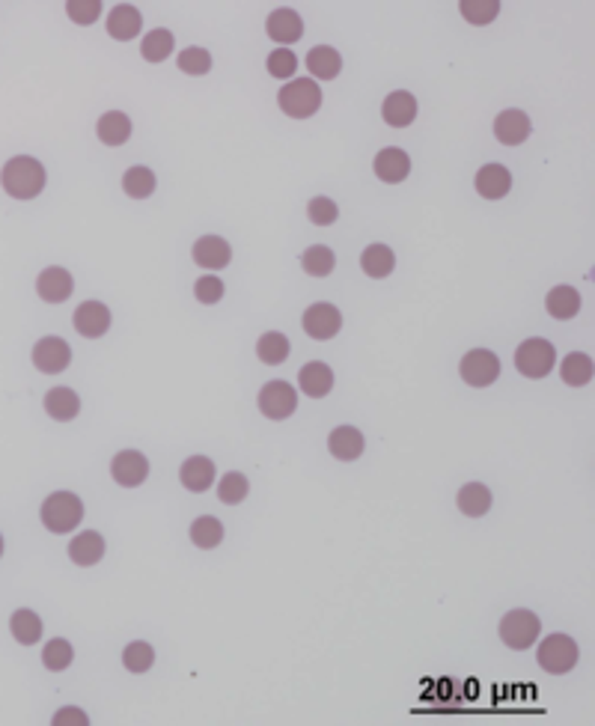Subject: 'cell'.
<instances>
[{"instance_id":"1","label":"cell","mask_w":595,"mask_h":726,"mask_svg":"<svg viewBox=\"0 0 595 726\" xmlns=\"http://www.w3.org/2000/svg\"><path fill=\"white\" fill-rule=\"evenodd\" d=\"M0 182H4V191L15 200H33L45 188V167L30 155H15L6 161Z\"/></svg>"},{"instance_id":"2","label":"cell","mask_w":595,"mask_h":726,"mask_svg":"<svg viewBox=\"0 0 595 726\" xmlns=\"http://www.w3.org/2000/svg\"><path fill=\"white\" fill-rule=\"evenodd\" d=\"M277 102H280V111L286 116L307 119L322 107V89L316 81H310V78H295V81H289L280 89Z\"/></svg>"},{"instance_id":"3","label":"cell","mask_w":595,"mask_h":726,"mask_svg":"<svg viewBox=\"0 0 595 726\" xmlns=\"http://www.w3.org/2000/svg\"><path fill=\"white\" fill-rule=\"evenodd\" d=\"M84 519V503L81 497L72 492H54L42 503V524L51 533H72Z\"/></svg>"},{"instance_id":"4","label":"cell","mask_w":595,"mask_h":726,"mask_svg":"<svg viewBox=\"0 0 595 726\" xmlns=\"http://www.w3.org/2000/svg\"><path fill=\"white\" fill-rule=\"evenodd\" d=\"M542 622L533 611H509L500 620V640L509 646V649H530V646L539 640Z\"/></svg>"},{"instance_id":"5","label":"cell","mask_w":595,"mask_h":726,"mask_svg":"<svg viewBox=\"0 0 595 726\" xmlns=\"http://www.w3.org/2000/svg\"><path fill=\"white\" fill-rule=\"evenodd\" d=\"M536 658H539V667L545 673L563 675L578 664V643H574L569 634H551V638H545L539 643Z\"/></svg>"},{"instance_id":"6","label":"cell","mask_w":595,"mask_h":726,"mask_svg":"<svg viewBox=\"0 0 595 726\" xmlns=\"http://www.w3.org/2000/svg\"><path fill=\"white\" fill-rule=\"evenodd\" d=\"M554 363H557V349L548 340H542V336L524 340L518 352H515V366L527 378H545L554 370Z\"/></svg>"},{"instance_id":"7","label":"cell","mask_w":595,"mask_h":726,"mask_svg":"<svg viewBox=\"0 0 595 726\" xmlns=\"http://www.w3.org/2000/svg\"><path fill=\"white\" fill-rule=\"evenodd\" d=\"M459 372L471 387H489L500 378V357L489 349H473L462 357Z\"/></svg>"},{"instance_id":"8","label":"cell","mask_w":595,"mask_h":726,"mask_svg":"<svg viewBox=\"0 0 595 726\" xmlns=\"http://www.w3.org/2000/svg\"><path fill=\"white\" fill-rule=\"evenodd\" d=\"M298 408V393L292 384L286 381H268L260 391V411L268 420H286Z\"/></svg>"},{"instance_id":"9","label":"cell","mask_w":595,"mask_h":726,"mask_svg":"<svg viewBox=\"0 0 595 726\" xmlns=\"http://www.w3.org/2000/svg\"><path fill=\"white\" fill-rule=\"evenodd\" d=\"M69 361H72V349H69V343L60 340V336H45V340H39L33 345V363L39 372L57 375L66 370Z\"/></svg>"},{"instance_id":"10","label":"cell","mask_w":595,"mask_h":726,"mask_svg":"<svg viewBox=\"0 0 595 726\" xmlns=\"http://www.w3.org/2000/svg\"><path fill=\"white\" fill-rule=\"evenodd\" d=\"M340 327H343V313L334 304L319 301L304 313V331L313 340H331V336L340 334Z\"/></svg>"},{"instance_id":"11","label":"cell","mask_w":595,"mask_h":726,"mask_svg":"<svg viewBox=\"0 0 595 726\" xmlns=\"http://www.w3.org/2000/svg\"><path fill=\"white\" fill-rule=\"evenodd\" d=\"M111 473H114V480L123 485V489H134V485H141L146 476H149V462H146L143 453L123 450V453L114 455Z\"/></svg>"},{"instance_id":"12","label":"cell","mask_w":595,"mask_h":726,"mask_svg":"<svg viewBox=\"0 0 595 726\" xmlns=\"http://www.w3.org/2000/svg\"><path fill=\"white\" fill-rule=\"evenodd\" d=\"M107 327H111V310L98 301H84L75 310V331L87 336V340H96V336H105Z\"/></svg>"},{"instance_id":"13","label":"cell","mask_w":595,"mask_h":726,"mask_svg":"<svg viewBox=\"0 0 595 726\" xmlns=\"http://www.w3.org/2000/svg\"><path fill=\"white\" fill-rule=\"evenodd\" d=\"M75 289V280H72V274L66 271V268H45L42 274H39V280H36V292L42 301L48 304H63L69 295H72Z\"/></svg>"},{"instance_id":"14","label":"cell","mask_w":595,"mask_h":726,"mask_svg":"<svg viewBox=\"0 0 595 726\" xmlns=\"http://www.w3.org/2000/svg\"><path fill=\"white\" fill-rule=\"evenodd\" d=\"M233 260V247L226 238L221 235H203L200 242L194 244V262L203 268H212V271H221Z\"/></svg>"},{"instance_id":"15","label":"cell","mask_w":595,"mask_h":726,"mask_svg":"<svg viewBox=\"0 0 595 726\" xmlns=\"http://www.w3.org/2000/svg\"><path fill=\"white\" fill-rule=\"evenodd\" d=\"M265 30H268V36H271L274 42L292 45V42H298V39L304 36V22H301V15H298L295 9L283 6V9H274V13L268 15Z\"/></svg>"},{"instance_id":"16","label":"cell","mask_w":595,"mask_h":726,"mask_svg":"<svg viewBox=\"0 0 595 726\" xmlns=\"http://www.w3.org/2000/svg\"><path fill=\"white\" fill-rule=\"evenodd\" d=\"M375 176L381 179V182H387V185H399V182H405V179H408V173H411V158L402 152V149H396V146H390V149H381L379 155H375Z\"/></svg>"},{"instance_id":"17","label":"cell","mask_w":595,"mask_h":726,"mask_svg":"<svg viewBox=\"0 0 595 726\" xmlns=\"http://www.w3.org/2000/svg\"><path fill=\"white\" fill-rule=\"evenodd\" d=\"M533 125H530V116L524 111H503L498 119H494V134H498V141L506 143V146H518L530 137Z\"/></svg>"},{"instance_id":"18","label":"cell","mask_w":595,"mask_h":726,"mask_svg":"<svg viewBox=\"0 0 595 726\" xmlns=\"http://www.w3.org/2000/svg\"><path fill=\"white\" fill-rule=\"evenodd\" d=\"M476 191H480L485 200H503V197L512 191V173L506 170L503 164H485L482 170L476 173Z\"/></svg>"},{"instance_id":"19","label":"cell","mask_w":595,"mask_h":726,"mask_svg":"<svg viewBox=\"0 0 595 726\" xmlns=\"http://www.w3.org/2000/svg\"><path fill=\"white\" fill-rule=\"evenodd\" d=\"M384 123L393 125V128H408L414 119H416V98L411 93H405V89H396L384 98Z\"/></svg>"},{"instance_id":"20","label":"cell","mask_w":595,"mask_h":726,"mask_svg":"<svg viewBox=\"0 0 595 726\" xmlns=\"http://www.w3.org/2000/svg\"><path fill=\"white\" fill-rule=\"evenodd\" d=\"M141 27H143V18H141V13H137V6H132V4H116L111 9V15H107V33L119 39V42L134 39L137 33H141Z\"/></svg>"},{"instance_id":"21","label":"cell","mask_w":595,"mask_h":726,"mask_svg":"<svg viewBox=\"0 0 595 726\" xmlns=\"http://www.w3.org/2000/svg\"><path fill=\"white\" fill-rule=\"evenodd\" d=\"M298 384H301V391L310 396V400H322V396L331 393L334 372H331V366H327V363L313 361V363L301 366V372H298Z\"/></svg>"},{"instance_id":"22","label":"cell","mask_w":595,"mask_h":726,"mask_svg":"<svg viewBox=\"0 0 595 726\" xmlns=\"http://www.w3.org/2000/svg\"><path fill=\"white\" fill-rule=\"evenodd\" d=\"M178 480H182V485L188 492H206V489H212V482H215V462L212 459H206V455H191L185 464H182V471H178Z\"/></svg>"},{"instance_id":"23","label":"cell","mask_w":595,"mask_h":726,"mask_svg":"<svg viewBox=\"0 0 595 726\" xmlns=\"http://www.w3.org/2000/svg\"><path fill=\"white\" fill-rule=\"evenodd\" d=\"M327 450L334 453V459L340 462H354L361 459L363 453V435L354 429V426H340L327 437Z\"/></svg>"},{"instance_id":"24","label":"cell","mask_w":595,"mask_h":726,"mask_svg":"<svg viewBox=\"0 0 595 726\" xmlns=\"http://www.w3.org/2000/svg\"><path fill=\"white\" fill-rule=\"evenodd\" d=\"M45 411L48 417H54V420L69 423L81 411V400H78V393L72 387H54V391H48L45 396Z\"/></svg>"},{"instance_id":"25","label":"cell","mask_w":595,"mask_h":726,"mask_svg":"<svg viewBox=\"0 0 595 726\" xmlns=\"http://www.w3.org/2000/svg\"><path fill=\"white\" fill-rule=\"evenodd\" d=\"M307 69H310V75H316L319 81H334L343 69V57L340 51H334L331 45H319L307 54Z\"/></svg>"},{"instance_id":"26","label":"cell","mask_w":595,"mask_h":726,"mask_svg":"<svg viewBox=\"0 0 595 726\" xmlns=\"http://www.w3.org/2000/svg\"><path fill=\"white\" fill-rule=\"evenodd\" d=\"M69 556H72V563L78 565H96L105 556V539L96 530L75 536L72 545H69Z\"/></svg>"},{"instance_id":"27","label":"cell","mask_w":595,"mask_h":726,"mask_svg":"<svg viewBox=\"0 0 595 726\" xmlns=\"http://www.w3.org/2000/svg\"><path fill=\"white\" fill-rule=\"evenodd\" d=\"M545 307H548V313L554 319H574L581 310V295L578 289H572V286H554L545 298Z\"/></svg>"},{"instance_id":"28","label":"cell","mask_w":595,"mask_h":726,"mask_svg":"<svg viewBox=\"0 0 595 726\" xmlns=\"http://www.w3.org/2000/svg\"><path fill=\"white\" fill-rule=\"evenodd\" d=\"M132 137V119L123 111H111L98 119V141L107 146H123Z\"/></svg>"},{"instance_id":"29","label":"cell","mask_w":595,"mask_h":726,"mask_svg":"<svg viewBox=\"0 0 595 726\" xmlns=\"http://www.w3.org/2000/svg\"><path fill=\"white\" fill-rule=\"evenodd\" d=\"M361 268L375 280H381V277L393 274L396 268V253L390 251L387 244H370L361 256Z\"/></svg>"},{"instance_id":"30","label":"cell","mask_w":595,"mask_h":726,"mask_svg":"<svg viewBox=\"0 0 595 726\" xmlns=\"http://www.w3.org/2000/svg\"><path fill=\"white\" fill-rule=\"evenodd\" d=\"M592 357L590 354H583V352H572L569 357L563 361L560 366V375H563V381L569 384V387H583V384H590L592 381Z\"/></svg>"},{"instance_id":"31","label":"cell","mask_w":595,"mask_h":726,"mask_svg":"<svg viewBox=\"0 0 595 726\" xmlns=\"http://www.w3.org/2000/svg\"><path fill=\"white\" fill-rule=\"evenodd\" d=\"M173 45H176V39H173L170 30L158 27V30H152V33L143 36L141 54H143L146 63H164V60L173 54Z\"/></svg>"},{"instance_id":"32","label":"cell","mask_w":595,"mask_h":726,"mask_svg":"<svg viewBox=\"0 0 595 726\" xmlns=\"http://www.w3.org/2000/svg\"><path fill=\"white\" fill-rule=\"evenodd\" d=\"M459 510L471 515V519H480V515L491 510V492L482 482H468L459 492Z\"/></svg>"},{"instance_id":"33","label":"cell","mask_w":595,"mask_h":726,"mask_svg":"<svg viewBox=\"0 0 595 726\" xmlns=\"http://www.w3.org/2000/svg\"><path fill=\"white\" fill-rule=\"evenodd\" d=\"M191 542L203 551L217 548V545L224 542V524L217 521L215 515H203V519H197L191 524Z\"/></svg>"},{"instance_id":"34","label":"cell","mask_w":595,"mask_h":726,"mask_svg":"<svg viewBox=\"0 0 595 726\" xmlns=\"http://www.w3.org/2000/svg\"><path fill=\"white\" fill-rule=\"evenodd\" d=\"M9 631H13V638L24 646H33L42 638V620L33 613V611H15L13 620H9Z\"/></svg>"},{"instance_id":"35","label":"cell","mask_w":595,"mask_h":726,"mask_svg":"<svg viewBox=\"0 0 595 726\" xmlns=\"http://www.w3.org/2000/svg\"><path fill=\"white\" fill-rule=\"evenodd\" d=\"M289 352H292L289 340H286L283 334H277V331L262 334V336H260V343H256V354H260V361L268 363V366L283 363L286 357H289Z\"/></svg>"},{"instance_id":"36","label":"cell","mask_w":595,"mask_h":726,"mask_svg":"<svg viewBox=\"0 0 595 726\" xmlns=\"http://www.w3.org/2000/svg\"><path fill=\"white\" fill-rule=\"evenodd\" d=\"M123 191L132 197V200H146L155 191V173L149 167H132L123 176Z\"/></svg>"},{"instance_id":"37","label":"cell","mask_w":595,"mask_h":726,"mask_svg":"<svg viewBox=\"0 0 595 726\" xmlns=\"http://www.w3.org/2000/svg\"><path fill=\"white\" fill-rule=\"evenodd\" d=\"M459 13L464 15L468 24H476V27L491 24L500 13V0H462Z\"/></svg>"},{"instance_id":"38","label":"cell","mask_w":595,"mask_h":726,"mask_svg":"<svg viewBox=\"0 0 595 726\" xmlns=\"http://www.w3.org/2000/svg\"><path fill=\"white\" fill-rule=\"evenodd\" d=\"M334 251L331 247H325V244H313L310 251H304L301 256V265H304V271L310 274V277H327L334 271Z\"/></svg>"},{"instance_id":"39","label":"cell","mask_w":595,"mask_h":726,"mask_svg":"<svg viewBox=\"0 0 595 726\" xmlns=\"http://www.w3.org/2000/svg\"><path fill=\"white\" fill-rule=\"evenodd\" d=\"M247 492H251V482H247V476L238 473V471L221 476V482H217V497H221V503H226V506H238L247 497Z\"/></svg>"},{"instance_id":"40","label":"cell","mask_w":595,"mask_h":726,"mask_svg":"<svg viewBox=\"0 0 595 726\" xmlns=\"http://www.w3.org/2000/svg\"><path fill=\"white\" fill-rule=\"evenodd\" d=\"M123 664H125V670H132V673H146L155 664V649L143 640L128 643L123 652Z\"/></svg>"},{"instance_id":"41","label":"cell","mask_w":595,"mask_h":726,"mask_svg":"<svg viewBox=\"0 0 595 726\" xmlns=\"http://www.w3.org/2000/svg\"><path fill=\"white\" fill-rule=\"evenodd\" d=\"M72 658H75V652H72V643L69 640H63V638H57V640H51L45 646V652H42V664L48 670H54V673H60V670H66L69 664H72Z\"/></svg>"},{"instance_id":"42","label":"cell","mask_w":595,"mask_h":726,"mask_svg":"<svg viewBox=\"0 0 595 726\" xmlns=\"http://www.w3.org/2000/svg\"><path fill=\"white\" fill-rule=\"evenodd\" d=\"M178 69H182L185 75H206L208 69H212V54L206 51V48H185L182 54H178Z\"/></svg>"},{"instance_id":"43","label":"cell","mask_w":595,"mask_h":726,"mask_svg":"<svg viewBox=\"0 0 595 726\" xmlns=\"http://www.w3.org/2000/svg\"><path fill=\"white\" fill-rule=\"evenodd\" d=\"M295 69H298V57L289 51V48H277V51L268 54V75L286 81V78L295 75Z\"/></svg>"},{"instance_id":"44","label":"cell","mask_w":595,"mask_h":726,"mask_svg":"<svg viewBox=\"0 0 595 726\" xmlns=\"http://www.w3.org/2000/svg\"><path fill=\"white\" fill-rule=\"evenodd\" d=\"M66 13L75 24H93L98 15H102V0H69Z\"/></svg>"},{"instance_id":"45","label":"cell","mask_w":595,"mask_h":726,"mask_svg":"<svg viewBox=\"0 0 595 726\" xmlns=\"http://www.w3.org/2000/svg\"><path fill=\"white\" fill-rule=\"evenodd\" d=\"M307 215H310V221L316 226H331L336 217H340V208H336L331 197H316V200H310V206H307Z\"/></svg>"},{"instance_id":"46","label":"cell","mask_w":595,"mask_h":726,"mask_svg":"<svg viewBox=\"0 0 595 726\" xmlns=\"http://www.w3.org/2000/svg\"><path fill=\"white\" fill-rule=\"evenodd\" d=\"M194 295H197V301H200V304H217L224 298L221 277H215V274L200 277V280L194 283Z\"/></svg>"},{"instance_id":"47","label":"cell","mask_w":595,"mask_h":726,"mask_svg":"<svg viewBox=\"0 0 595 726\" xmlns=\"http://www.w3.org/2000/svg\"><path fill=\"white\" fill-rule=\"evenodd\" d=\"M66 723H78V726H87L89 718L81 712V709H63L54 714V726H66Z\"/></svg>"},{"instance_id":"48","label":"cell","mask_w":595,"mask_h":726,"mask_svg":"<svg viewBox=\"0 0 595 726\" xmlns=\"http://www.w3.org/2000/svg\"><path fill=\"white\" fill-rule=\"evenodd\" d=\"M0 554H4V536H0Z\"/></svg>"}]
</instances>
